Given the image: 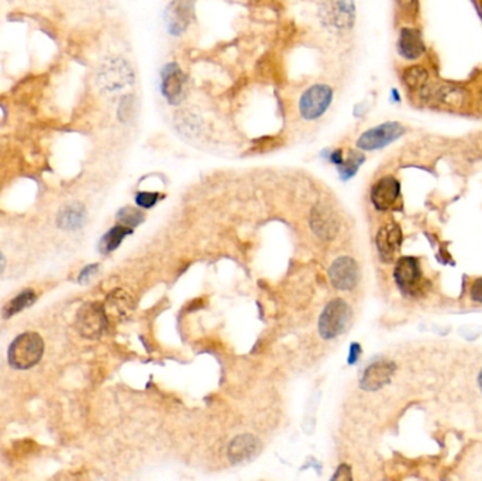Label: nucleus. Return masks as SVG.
Returning a JSON list of instances; mask_svg holds the SVG:
<instances>
[{"label":"nucleus","mask_w":482,"mask_h":481,"mask_svg":"<svg viewBox=\"0 0 482 481\" xmlns=\"http://www.w3.org/2000/svg\"><path fill=\"white\" fill-rule=\"evenodd\" d=\"M428 82V72L422 65H412L404 71V84L411 91L419 92Z\"/></svg>","instance_id":"21"},{"label":"nucleus","mask_w":482,"mask_h":481,"mask_svg":"<svg viewBox=\"0 0 482 481\" xmlns=\"http://www.w3.org/2000/svg\"><path fill=\"white\" fill-rule=\"evenodd\" d=\"M44 353V342L40 335L27 332L17 336L9 347V364L16 370H27L36 366Z\"/></svg>","instance_id":"2"},{"label":"nucleus","mask_w":482,"mask_h":481,"mask_svg":"<svg viewBox=\"0 0 482 481\" xmlns=\"http://www.w3.org/2000/svg\"><path fill=\"white\" fill-rule=\"evenodd\" d=\"M361 356V346L358 343H353L350 347V355H348V363L356 364Z\"/></svg>","instance_id":"29"},{"label":"nucleus","mask_w":482,"mask_h":481,"mask_svg":"<svg viewBox=\"0 0 482 481\" xmlns=\"http://www.w3.org/2000/svg\"><path fill=\"white\" fill-rule=\"evenodd\" d=\"M97 271V265L95 264V265H88L87 267V269L82 271V273H80V276H79V281L80 282H87V281H89L91 280V277L95 274Z\"/></svg>","instance_id":"31"},{"label":"nucleus","mask_w":482,"mask_h":481,"mask_svg":"<svg viewBox=\"0 0 482 481\" xmlns=\"http://www.w3.org/2000/svg\"><path fill=\"white\" fill-rule=\"evenodd\" d=\"M194 17L192 0H171L164 12L167 32L172 37H181L186 33Z\"/></svg>","instance_id":"8"},{"label":"nucleus","mask_w":482,"mask_h":481,"mask_svg":"<svg viewBox=\"0 0 482 481\" xmlns=\"http://www.w3.org/2000/svg\"><path fill=\"white\" fill-rule=\"evenodd\" d=\"M186 76L176 63H168L161 69V93L170 104H179L185 99Z\"/></svg>","instance_id":"9"},{"label":"nucleus","mask_w":482,"mask_h":481,"mask_svg":"<svg viewBox=\"0 0 482 481\" xmlns=\"http://www.w3.org/2000/svg\"><path fill=\"white\" fill-rule=\"evenodd\" d=\"M481 96H482V88H481Z\"/></svg>","instance_id":"35"},{"label":"nucleus","mask_w":482,"mask_h":481,"mask_svg":"<svg viewBox=\"0 0 482 481\" xmlns=\"http://www.w3.org/2000/svg\"><path fill=\"white\" fill-rule=\"evenodd\" d=\"M329 161L332 163V164H334V166H340L341 163H343V159H344V153H343V150L341 148H337V150H333V151H330V154H329Z\"/></svg>","instance_id":"30"},{"label":"nucleus","mask_w":482,"mask_h":481,"mask_svg":"<svg viewBox=\"0 0 482 481\" xmlns=\"http://www.w3.org/2000/svg\"><path fill=\"white\" fill-rule=\"evenodd\" d=\"M471 298L472 301L482 304V278H478L471 285Z\"/></svg>","instance_id":"28"},{"label":"nucleus","mask_w":482,"mask_h":481,"mask_svg":"<svg viewBox=\"0 0 482 481\" xmlns=\"http://www.w3.org/2000/svg\"><path fill=\"white\" fill-rule=\"evenodd\" d=\"M320 17L334 30H348L356 21L354 0H321Z\"/></svg>","instance_id":"7"},{"label":"nucleus","mask_w":482,"mask_h":481,"mask_svg":"<svg viewBox=\"0 0 482 481\" xmlns=\"http://www.w3.org/2000/svg\"><path fill=\"white\" fill-rule=\"evenodd\" d=\"M352 319V309L343 300H334L319 317V333L323 339H334L345 331Z\"/></svg>","instance_id":"4"},{"label":"nucleus","mask_w":482,"mask_h":481,"mask_svg":"<svg viewBox=\"0 0 482 481\" xmlns=\"http://www.w3.org/2000/svg\"><path fill=\"white\" fill-rule=\"evenodd\" d=\"M398 51L405 60L412 61L420 58L424 52V43L420 33L412 27L402 29L398 41Z\"/></svg>","instance_id":"17"},{"label":"nucleus","mask_w":482,"mask_h":481,"mask_svg":"<svg viewBox=\"0 0 482 481\" xmlns=\"http://www.w3.org/2000/svg\"><path fill=\"white\" fill-rule=\"evenodd\" d=\"M402 245V230L398 223H385L377 234V249L380 257L385 262H391Z\"/></svg>","instance_id":"14"},{"label":"nucleus","mask_w":482,"mask_h":481,"mask_svg":"<svg viewBox=\"0 0 482 481\" xmlns=\"http://www.w3.org/2000/svg\"><path fill=\"white\" fill-rule=\"evenodd\" d=\"M130 233H131V227L124 226V225H120V226L111 229L100 240V243H99L100 253L109 254L113 250H116L120 246V243L123 242V238Z\"/></svg>","instance_id":"19"},{"label":"nucleus","mask_w":482,"mask_h":481,"mask_svg":"<svg viewBox=\"0 0 482 481\" xmlns=\"http://www.w3.org/2000/svg\"><path fill=\"white\" fill-rule=\"evenodd\" d=\"M133 115V96H124L119 106V118L122 122H127Z\"/></svg>","instance_id":"27"},{"label":"nucleus","mask_w":482,"mask_h":481,"mask_svg":"<svg viewBox=\"0 0 482 481\" xmlns=\"http://www.w3.org/2000/svg\"><path fill=\"white\" fill-rule=\"evenodd\" d=\"M433 99L448 104V106H454V108H457V106H463L467 100V93L464 89L454 87V85H439L435 87L433 91Z\"/></svg>","instance_id":"18"},{"label":"nucleus","mask_w":482,"mask_h":481,"mask_svg":"<svg viewBox=\"0 0 482 481\" xmlns=\"http://www.w3.org/2000/svg\"><path fill=\"white\" fill-rule=\"evenodd\" d=\"M143 219H144L143 213L137 209L131 208V206H126V208L120 209L117 213V221H120L122 225L128 226V227H134V226L140 225L143 222Z\"/></svg>","instance_id":"25"},{"label":"nucleus","mask_w":482,"mask_h":481,"mask_svg":"<svg viewBox=\"0 0 482 481\" xmlns=\"http://www.w3.org/2000/svg\"><path fill=\"white\" fill-rule=\"evenodd\" d=\"M261 443L253 435H240L229 445V458L231 463H243L251 460L260 453Z\"/></svg>","instance_id":"16"},{"label":"nucleus","mask_w":482,"mask_h":481,"mask_svg":"<svg viewBox=\"0 0 482 481\" xmlns=\"http://www.w3.org/2000/svg\"><path fill=\"white\" fill-rule=\"evenodd\" d=\"M310 226L313 232L325 240H330L336 236L338 225L334 213L325 205H317L312 210Z\"/></svg>","instance_id":"15"},{"label":"nucleus","mask_w":482,"mask_h":481,"mask_svg":"<svg viewBox=\"0 0 482 481\" xmlns=\"http://www.w3.org/2000/svg\"><path fill=\"white\" fill-rule=\"evenodd\" d=\"M329 277L337 289L350 291L357 285L360 278L358 265L352 257H340L332 264Z\"/></svg>","instance_id":"10"},{"label":"nucleus","mask_w":482,"mask_h":481,"mask_svg":"<svg viewBox=\"0 0 482 481\" xmlns=\"http://www.w3.org/2000/svg\"><path fill=\"white\" fill-rule=\"evenodd\" d=\"M334 98L333 88L326 84H314L305 89L299 99V113L305 120H317L332 106Z\"/></svg>","instance_id":"3"},{"label":"nucleus","mask_w":482,"mask_h":481,"mask_svg":"<svg viewBox=\"0 0 482 481\" xmlns=\"http://www.w3.org/2000/svg\"><path fill=\"white\" fill-rule=\"evenodd\" d=\"M364 161H365V157L360 151H354V150L348 151L347 157H344L343 159V163L337 167L341 179H350L352 177H354Z\"/></svg>","instance_id":"22"},{"label":"nucleus","mask_w":482,"mask_h":481,"mask_svg":"<svg viewBox=\"0 0 482 481\" xmlns=\"http://www.w3.org/2000/svg\"><path fill=\"white\" fill-rule=\"evenodd\" d=\"M393 277L399 289L405 295L417 297L426 291V281L423 280L420 264L415 257H400L396 262Z\"/></svg>","instance_id":"5"},{"label":"nucleus","mask_w":482,"mask_h":481,"mask_svg":"<svg viewBox=\"0 0 482 481\" xmlns=\"http://www.w3.org/2000/svg\"><path fill=\"white\" fill-rule=\"evenodd\" d=\"M76 326L82 336L97 337L106 326V313L99 305L88 304L79 311Z\"/></svg>","instance_id":"12"},{"label":"nucleus","mask_w":482,"mask_h":481,"mask_svg":"<svg viewBox=\"0 0 482 481\" xmlns=\"http://www.w3.org/2000/svg\"><path fill=\"white\" fill-rule=\"evenodd\" d=\"M478 383H479V387H481V390H482V371L479 372V377H478Z\"/></svg>","instance_id":"34"},{"label":"nucleus","mask_w":482,"mask_h":481,"mask_svg":"<svg viewBox=\"0 0 482 481\" xmlns=\"http://www.w3.org/2000/svg\"><path fill=\"white\" fill-rule=\"evenodd\" d=\"M84 221H85V210L78 203L67 206L60 212L58 215V225L62 229H69V230L78 229L84 223Z\"/></svg>","instance_id":"20"},{"label":"nucleus","mask_w":482,"mask_h":481,"mask_svg":"<svg viewBox=\"0 0 482 481\" xmlns=\"http://www.w3.org/2000/svg\"><path fill=\"white\" fill-rule=\"evenodd\" d=\"M158 199H159V194H157V192H140L136 197L137 205L141 208H146V209L152 208L158 202Z\"/></svg>","instance_id":"26"},{"label":"nucleus","mask_w":482,"mask_h":481,"mask_svg":"<svg viewBox=\"0 0 482 481\" xmlns=\"http://www.w3.org/2000/svg\"><path fill=\"white\" fill-rule=\"evenodd\" d=\"M36 301V293L32 289H25L16 298H13L5 308H3V317H10L19 312H21L23 309L29 308L30 305H33Z\"/></svg>","instance_id":"23"},{"label":"nucleus","mask_w":482,"mask_h":481,"mask_svg":"<svg viewBox=\"0 0 482 481\" xmlns=\"http://www.w3.org/2000/svg\"><path fill=\"white\" fill-rule=\"evenodd\" d=\"M396 366L388 360H378L369 364L360 381V387L364 391H378L387 385L395 374Z\"/></svg>","instance_id":"11"},{"label":"nucleus","mask_w":482,"mask_h":481,"mask_svg":"<svg viewBox=\"0 0 482 481\" xmlns=\"http://www.w3.org/2000/svg\"><path fill=\"white\" fill-rule=\"evenodd\" d=\"M400 194V183L392 175L381 178L371 190V201L378 210H388L393 208Z\"/></svg>","instance_id":"13"},{"label":"nucleus","mask_w":482,"mask_h":481,"mask_svg":"<svg viewBox=\"0 0 482 481\" xmlns=\"http://www.w3.org/2000/svg\"><path fill=\"white\" fill-rule=\"evenodd\" d=\"M107 305L111 308V312L116 316H123L130 313L131 308H133V302L131 298L127 295L126 292L123 291H115L112 295L107 300Z\"/></svg>","instance_id":"24"},{"label":"nucleus","mask_w":482,"mask_h":481,"mask_svg":"<svg viewBox=\"0 0 482 481\" xmlns=\"http://www.w3.org/2000/svg\"><path fill=\"white\" fill-rule=\"evenodd\" d=\"M5 265H6V260H5V256H3L2 253H0V274H2V273H3V270H5Z\"/></svg>","instance_id":"33"},{"label":"nucleus","mask_w":482,"mask_h":481,"mask_svg":"<svg viewBox=\"0 0 482 481\" xmlns=\"http://www.w3.org/2000/svg\"><path fill=\"white\" fill-rule=\"evenodd\" d=\"M396 2H398L399 8L404 9V10H409L415 5V0H396Z\"/></svg>","instance_id":"32"},{"label":"nucleus","mask_w":482,"mask_h":481,"mask_svg":"<svg viewBox=\"0 0 482 481\" xmlns=\"http://www.w3.org/2000/svg\"><path fill=\"white\" fill-rule=\"evenodd\" d=\"M405 126L399 122H387L365 130L357 140V147L363 151L380 150L396 142L405 135Z\"/></svg>","instance_id":"6"},{"label":"nucleus","mask_w":482,"mask_h":481,"mask_svg":"<svg viewBox=\"0 0 482 481\" xmlns=\"http://www.w3.org/2000/svg\"><path fill=\"white\" fill-rule=\"evenodd\" d=\"M99 88L107 93L120 92L134 82V71L122 57L106 58L96 72Z\"/></svg>","instance_id":"1"}]
</instances>
